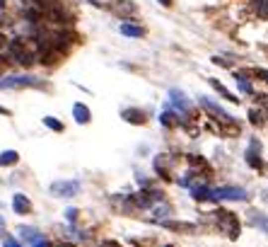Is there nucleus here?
<instances>
[{"label":"nucleus","instance_id":"37","mask_svg":"<svg viewBox=\"0 0 268 247\" xmlns=\"http://www.w3.org/2000/svg\"><path fill=\"white\" fill-rule=\"evenodd\" d=\"M162 247H172V245H162Z\"/></svg>","mask_w":268,"mask_h":247},{"label":"nucleus","instance_id":"4","mask_svg":"<svg viewBox=\"0 0 268 247\" xmlns=\"http://www.w3.org/2000/svg\"><path fill=\"white\" fill-rule=\"evenodd\" d=\"M210 199H230V201H247V189L242 187H217L210 189Z\"/></svg>","mask_w":268,"mask_h":247},{"label":"nucleus","instance_id":"1","mask_svg":"<svg viewBox=\"0 0 268 247\" xmlns=\"http://www.w3.org/2000/svg\"><path fill=\"white\" fill-rule=\"evenodd\" d=\"M215 218H217V228L222 230L230 240L239 238V221H237L234 213H230V211H225V209H217L215 211Z\"/></svg>","mask_w":268,"mask_h":247},{"label":"nucleus","instance_id":"31","mask_svg":"<svg viewBox=\"0 0 268 247\" xmlns=\"http://www.w3.org/2000/svg\"><path fill=\"white\" fill-rule=\"evenodd\" d=\"M5 63H7V61H5V56H0V71L5 68Z\"/></svg>","mask_w":268,"mask_h":247},{"label":"nucleus","instance_id":"23","mask_svg":"<svg viewBox=\"0 0 268 247\" xmlns=\"http://www.w3.org/2000/svg\"><path fill=\"white\" fill-rule=\"evenodd\" d=\"M249 119H251V124H259V126L264 124V114H261V112H256V109H251V112H249Z\"/></svg>","mask_w":268,"mask_h":247},{"label":"nucleus","instance_id":"8","mask_svg":"<svg viewBox=\"0 0 268 247\" xmlns=\"http://www.w3.org/2000/svg\"><path fill=\"white\" fill-rule=\"evenodd\" d=\"M72 116H75L77 124H89L92 121V112H89L87 104H82V102H75L72 104Z\"/></svg>","mask_w":268,"mask_h":247},{"label":"nucleus","instance_id":"36","mask_svg":"<svg viewBox=\"0 0 268 247\" xmlns=\"http://www.w3.org/2000/svg\"><path fill=\"white\" fill-rule=\"evenodd\" d=\"M2 46H5V37L0 34V49H2Z\"/></svg>","mask_w":268,"mask_h":247},{"label":"nucleus","instance_id":"16","mask_svg":"<svg viewBox=\"0 0 268 247\" xmlns=\"http://www.w3.org/2000/svg\"><path fill=\"white\" fill-rule=\"evenodd\" d=\"M210 85H213L215 90H217V92H220V95L225 97V99H230V102H239V99H237V97H234L232 92H230V90H227V87H225V85H222V82H217V80H210Z\"/></svg>","mask_w":268,"mask_h":247},{"label":"nucleus","instance_id":"35","mask_svg":"<svg viewBox=\"0 0 268 247\" xmlns=\"http://www.w3.org/2000/svg\"><path fill=\"white\" fill-rule=\"evenodd\" d=\"M58 247H75V245H72V243H61Z\"/></svg>","mask_w":268,"mask_h":247},{"label":"nucleus","instance_id":"12","mask_svg":"<svg viewBox=\"0 0 268 247\" xmlns=\"http://www.w3.org/2000/svg\"><path fill=\"white\" fill-rule=\"evenodd\" d=\"M169 97H172V102L177 104V107L181 109V112H186V109H189V99H186V95H184L181 90H177V87H172V90H169Z\"/></svg>","mask_w":268,"mask_h":247},{"label":"nucleus","instance_id":"7","mask_svg":"<svg viewBox=\"0 0 268 247\" xmlns=\"http://www.w3.org/2000/svg\"><path fill=\"white\" fill-rule=\"evenodd\" d=\"M111 10L116 12V15H121V17H131V15H135V2H131V0H116L114 5H111Z\"/></svg>","mask_w":268,"mask_h":247},{"label":"nucleus","instance_id":"6","mask_svg":"<svg viewBox=\"0 0 268 247\" xmlns=\"http://www.w3.org/2000/svg\"><path fill=\"white\" fill-rule=\"evenodd\" d=\"M12 209L17 216H27V213H32V201H29V196H24V194H15L12 196Z\"/></svg>","mask_w":268,"mask_h":247},{"label":"nucleus","instance_id":"11","mask_svg":"<svg viewBox=\"0 0 268 247\" xmlns=\"http://www.w3.org/2000/svg\"><path fill=\"white\" fill-rule=\"evenodd\" d=\"M162 228H167V230H174V233H194V226H191V223H181V221H164V223H162Z\"/></svg>","mask_w":268,"mask_h":247},{"label":"nucleus","instance_id":"32","mask_svg":"<svg viewBox=\"0 0 268 247\" xmlns=\"http://www.w3.org/2000/svg\"><path fill=\"white\" fill-rule=\"evenodd\" d=\"M2 230H5V218L0 216V233H2Z\"/></svg>","mask_w":268,"mask_h":247},{"label":"nucleus","instance_id":"13","mask_svg":"<svg viewBox=\"0 0 268 247\" xmlns=\"http://www.w3.org/2000/svg\"><path fill=\"white\" fill-rule=\"evenodd\" d=\"M17 233L27 240V243H39V240H41V233H39L36 228H29V226H19Z\"/></svg>","mask_w":268,"mask_h":247},{"label":"nucleus","instance_id":"9","mask_svg":"<svg viewBox=\"0 0 268 247\" xmlns=\"http://www.w3.org/2000/svg\"><path fill=\"white\" fill-rule=\"evenodd\" d=\"M121 116H124L128 124H145V112H143V109H135V107H128V109H124Z\"/></svg>","mask_w":268,"mask_h":247},{"label":"nucleus","instance_id":"33","mask_svg":"<svg viewBox=\"0 0 268 247\" xmlns=\"http://www.w3.org/2000/svg\"><path fill=\"white\" fill-rule=\"evenodd\" d=\"M162 5H164V7H169V5H172V0H160Z\"/></svg>","mask_w":268,"mask_h":247},{"label":"nucleus","instance_id":"3","mask_svg":"<svg viewBox=\"0 0 268 247\" xmlns=\"http://www.w3.org/2000/svg\"><path fill=\"white\" fill-rule=\"evenodd\" d=\"M49 191L58 196V199H70L80 191V182L77 179H58V182H51Z\"/></svg>","mask_w":268,"mask_h":247},{"label":"nucleus","instance_id":"15","mask_svg":"<svg viewBox=\"0 0 268 247\" xmlns=\"http://www.w3.org/2000/svg\"><path fill=\"white\" fill-rule=\"evenodd\" d=\"M249 223L251 226H256V228H264L268 233V216H264V213H251Z\"/></svg>","mask_w":268,"mask_h":247},{"label":"nucleus","instance_id":"24","mask_svg":"<svg viewBox=\"0 0 268 247\" xmlns=\"http://www.w3.org/2000/svg\"><path fill=\"white\" fill-rule=\"evenodd\" d=\"M24 17L29 19V22H39L41 19V12L39 10H24Z\"/></svg>","mask_w":268,"mask_h":247},{"label":"nucleus","instance_id":"19","mask_svg":"<svg viewBox=\"0 0 268 247\" xmlns=\"http://www.w3.org/2000/svg\"><path fill=\"white\" fill-rule=\"evenodd\" d=\"M251 5L261 17H268V0H251Z\"/></svg>","mask_w":268,"mask_h":247},{"label":"nucleus","instance_id":"22","mask_svg":"<svg viewBox=\"0 0 268 247\" xmlns=\"http://www.w3.org/2000/svg\"><path fill=\"white\" fill-rule=\"evenodd\" d=\"M160 121H162V126H177L179 124L177 114H172V112H164V114L160 116Z\"/></svg>","mask_w":268,"mask_h":247},{"label":"nucleus","instance_id":"20","mask_svg":"<svg viewBox=\"0 0 268 247\" xmlns=\"http://www.w3.org/2000/svg\"><path fill=\"white\" fill-rule=\"evenodd\" d=\"M194 199H196V201H208V199H210V189H208V187H196V189H194Z\"/></svg>","mask_w":268,"mask_h":247},{"label":"nucleus","instance_id":"30","mask_svg":"<svg viewBox=\"0 0 268 247\" xmlns=\"http://www.w3.org/2000/svg\"><path fill=\"white\" fill-rule=\"evenodd\" d=\"M34 247H51L46 240H39V243H34Z\"/></svg>","mask_w":268,"mask_h":247},{"label":"nucleus","instance_id":"27","mask_svg":"<svg viewBox=\"0 0 268 247\" xmlns=\"http://www.w3.org/2000/svg\"><path fill=\"white\" fill-rule=\"evenodd\" d=\"M189 163H191V165H198V167H205V160H201L196 155H189Z\"/></svg>","mask_w":268,"mask_h":247},{"label":"nucleus","instance_id":"14","mask_svg":"<svg viewBox=\"0 0 268 247\" xmlns=\"http://www.w3.org/2000/svg\"><path fill=\"white\" fill-rule=\"evenodd\" d=\"M121 34H126V37H143V27L124 22V24H121Z\"/></svg>","mask_w":268,"mask_h":247},{"label":"nucleus","instance_id":"21","mask_svg":"<svg viewBox=\"0 0 268 247\" xmlns=\"http://www.w3.org/2000/svg\"><path fill=\"white\" fill-rule=\"evenodd\" d=\"M234 80H237V85H239V90L244 92V95H251L254 90H251V85L244 80V76H239V73H234Z\"/></svg>","mask_w":268,"mask_h":247},{"label":"nucleus","instance_id":"10","mask_svg":"<svg viewBox=\"0 0 268 247\" xmlns=\"http://www.w3.org/2000/svg\"><path fill=\"white\" fill-rule=\"evenodd\" d=\"M19 163V153L17 151H2L0 153V167H12Z\"/></svg>","mask_w":268,"mask_h":247},{"label":"nucleus","instance_id":"28","mask_svg":"<svg viewBox=\"0 0 268 247\" xmlns=\"http://www.w3.org/2000/svg\"><path fill=\"white\" fill-rule=\"evenodd\" d=\"M66 218H68L70 223H75V221H77V209H68L66 211Z\"/></svg>","mask_w":268,"mask_h":247},{"label":"nucleus","instance_id":"5","mask_svg":"<svg viewBox=\"0 0 268 247\" xmlns=\"http://www.w3.org/2000/svg\"><path fill=\"white\" fill-rule=\"evenodd\" d=\"M198 102H201V107H203V109H205L208 114H213L215 119H220L222 124H232V116L227 114V112H225V109H222L220 104H213V102H210L208 97H198Z\"/></svg>","mask_w":268,"mask_h":247},{"label":"nucleus","instance_id":"18","mask_svg":"<svg viewBox=\"0 0 268 247\" xmlns=\"http://www.w3.org/2000/svg\"><path fill=\"white\" fill-rule=\"evenodd\" d=\"M44 126H46V129H51V131H58V133L66 129V126H63L56 116H44Z\"/></svg>","mask_w":268,"mask_h":247},{"label":"nucleus","instance_id":"25","mask_svg":"<svg viewBox=\"0 0 268 247\" xmlns=\"http://www.w3.org/2000/svg\"><path fill=\"white\" fill-rule=\"evenodd\" d=\"M251 76H256V78H261L264 82H268V71L266 68H256V71H249Z\"/></svg>","mask_w":268,"mask_h":247},{"label":"nucleus","instance_id":"26","mask_svg":"<svg viewBox=\"0 0 268 247\" xmlns=\"http://www.w3.org/2000/svg\"><path fill=\"white\" fill-rule=\"evenodd\" d=\"M2 247H22L15 238H2Z\"/></svg>","mask_w":268,"mask_h":247},{"label":"nucleus","instance_id":"2","mask_svg":"<svg viewBox=\"0 0 268 247\" xmlns=\"http://www.w3.org/2000/svg\"><path fill=\"white\" fill-rule=\"evenodd\" d=\"M24 87H41L34 76H7L0 78V90H24Z\"/></svg>","mask_w":268,"mask_h":247},{"label":"nucleus","instance_id":"34","mask_svg":"<svg viewBox=\"0 0 268 247\" xmlns=\"http://www.w3.org/2000/svg\"><path fill=\"white\" fill-rule=\"evenodd\" d=\"M0 114H5V116H7V114H10V109H5V107H0Z\"/></svg>","mask_w":268,"mask_h":247},{"label":"nucleus","instance_id":"17","mask_svg":"<svg viewBox=\"0 0 268 247\" xmlns=\"http://www.w3.org/2000/svg\"><path fill=\"white\" fill-rule=\"evenodd\" d=\"M34 54H32V51H27V49H24V51H22V54H17V56H15V61H17L19 66H24V68H27V66H32V63H34Z\"/></svg>","mask_w":268,"mask_h":247},{"label":"nucleus","instance_id":"29","mask_svg":"<svg viewBox=\"0 0 268 247\" xmlns=\"http://www.w3.org/2000/svg\"><path fill=\"white\" fill-rule=\"evenodd\" d=\"M99 247H121V245H119L116 240H102V243H99Z\"/></svg>","mask_w":268,"mask_h":247}]
</instances>
